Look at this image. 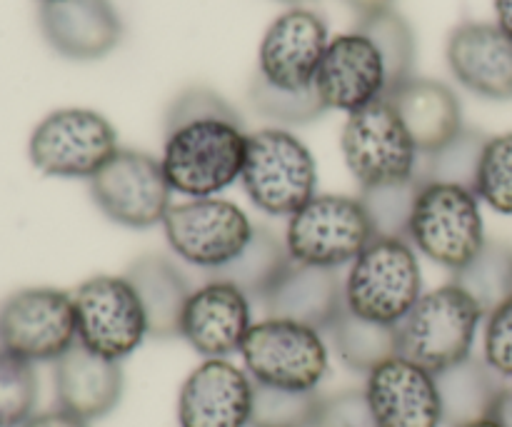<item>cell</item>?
<instances>
[{"mask_svg": "<svg viewBox=\"0 0 512 427\" xmlns=\"http://www.w3.org/2000/svg\"><path fill=\"white\" fill-rule=\"evenodd\" d=\"M78 343L73 293L23 288L0 305V350L25 363H55Z\"/></svg>", "mask_w": 512, "mask_h": 427, "instance_id": "obj_11", "label": "cell"}, {"mask_svg": "<svg viewBox=\"0 0 512 427\" xmlns=\"http://www.w3.org/2000/svg\"><path fill=\"white\" fill-rule=\"evenodd\" d=\"M40 3H45V0H40Z\"/></svg>", "mask_w": 512, "mask_h": 427, "instance_id": "obj_44", "label": "cell"}, {"mask_svg": "<svg viewBox=\"0 0 512 427\" xmlns=\"http://www.w3.org/2000/svg\"><path fill=\"white\" fill-rule=\"evenodd\" d=\"M485 145H488V135L475 128H463L443 148L420 155V180L423 183L460 185V188H468L475 193V180H478Z\"/></svg>", "mask_w": 512, "mask_h": 427, "instance_id": "obj_30", "label": "cell"}, {"mask_svg": "<svg viewBox=\"0 0 512 427\" xmlns=\"http://www.w3.org/2000/svg\"><path fill=\"white\" fill-rule=\"evenodd\" d=\"M485 323L483 310L455 283L423 293L408 318L398 325L400 355L430 373L450 368L473 355Z\"/></svg>", "mask_w": 512, "mask_h": 427, "instance_id": "obj_4", "label": "cell"}, {"mask_svg": "<svg viewBox=\"0 0 512 427\" xmlns=\"http://www.w3.org/2000/svg\"><path fill=\"white\" fill-rule=\"evenodd\" d=\"M423 180H403V183L378 185V188L360 190V203L370 220L375 238L408 240L410 220H413L415 203H418Z\"/></svg>", "mask_w": 512, "mask_h": 427, "instance_id": "obj_31", "label": "cell"}, {"mask_svg": "<svg viewBox=\"0 0 512 427\" xmlns=\"http://www.w3.org/2000/svg\"><path fill=\"white\" fill-rule=\"evenodd\" d=\"M123 275L138 293L150 338H180V323H183L185 305L193 295V288L178 263L158 253L143 255L130 263Z\"/></svg>", "mask_w": 512, "mask_h": 427, "instance_id": "obj_24", "label": "cell"}, {"mask_svg": "<svg viewBox=\"0 0 512 427\" xmlns=\"http://www.w3.org/2000/svg\"><path fill=\"white\" fill-rule=\"evenodd\" d=\"M448 65L458 83L488 100H512V38L498 23H460L448 38Z\"/></svg>", "mask_w": 512, "mask_h": 427, "instance_id": "obj_20", "label": "cell"}, {"mask_svg": "<svg viewBox=\"0 0 512 427\" xmlns=\"http://www.w3.org/2000/svg\"><path fill=\"white\" fill-rule=\"evenodd\" d=\"M475 195L498 215L512 218V133L488 138L475 180Z\"/></svg>", "mask_w": 512, "mask_h": 427, "instance_id": "obj_35", "label": "cell"}, {"mask_svg": "<svg viewBox=\"0 0 512 427\" xmlns=\"http://www.w3.org/2000/svg\"><path fill=\"white\" fill-rule=\"evenodd\" d=\"M320 403L323 395L318 390H283L255 383L250 427H315Z\"/></svg>", "mask_w": 512, "mask_h": 427, "instance_id": "obj_32", "label": "cell"}, {"mask_svg": "<svg viewBox=\"0 0 512 427\" xmlns=\"http://www.w3.org/2000/svg\"><path fill=\"white\" fill-rule=\"evenodd\" d=\"M160 228L175 258L208 275L233 263L255 233L248 213L218 195L173 203Z\"/></svg>", "mask_w": 512, "mask_h": 427, "instance_id": "obj_9", "label": "cell"}, {"mask_svg": "<svg viewBox=\"0 0 512 427\" xmlns=\"http://www.w3.org/2000/svg\"><path fill=\"white\" fill-rule=\"evenodd\" d=\"M375 240L360 198L318 193L288 218L285 245L293 263L340 270Z\"/></svg>", "mask_w": 512, "mask_h": 427, "instance_id": "obj_6", "label": "cell"}, {"mask_svg": "<svg viewBox=\"0 0 512 427\" xmlns=\"http://www.w3.org/2000/svg\"><path fill=\"white\" fill-rule=\"evenodd\" d=\"M315 427H375L365 390H343L323 398Z\"/></svg>", "mask_w": 512, "mask_h": 427, "instance_id": "obj_37", "label": "cell"}, {"mask_svg": "<svg viewBox=\"0 0 512 427\" xmlns=\"http://www.w3.org/2000/svg\"><path fill=\"white\" fill-rule=\"evenodd\" d=\"M290 263H293V258H290L285 238H280L278 233H273L265 225H255L253 238L248 240L243 253L233 263L225 265L223 270L208 275V278L228 280L235 288L243 290L250 300L263 303L265 295L283 278Z\"/></svg>", "mask_w": 512, "mask_h": 427, "instance_id": "obj_27", "label": "cell"}, {"mask_svg": "<svg viewBox=\"0 0 512 427\" xmlns=\"http://www.w3.org/2000/svg\"><path fill=\"white\" fill-rule=\"evenodd\" d=\"M248 148L243 118L220 93L190 85L170 103L163 130V163L173 193L215 198L240 180Z\"/></svg>", "mask_w": 512, "mask_h": 427, "instance_id": "obj_1", "label": "cell"}, {"mask_svg": "<svg viewBox=\"0 0 512 427\" xmlns=\"http://www.w3.org/2000/svg\"><path fill=\"white\" fill-rule=\"evenodd\" d=\"M260 305L268 318L290 320L328 333L335 318L345 310V278H340L338 270L290 263Z\"/></svg>", "mask_w": 512, "mask_h": 427, "instance_id": "obj_22", "label": "cell"}, {"mask_svg": "<svg viewBox=\"0 0 512 427\" xmlns=\"http://www.w3.org/2000/svg\"><path fill=\"white\" fill-rule=\"evenodd\" d=\"M355 30L368 35L378 53L383 55L385 73H388V93L400 83L413 78L415 58H418V43L408 20L398 10H383V13L358 18ZM385 93V95H388Z\"/></svg>", "mask_w": 512, "mask_h": 427, "instance_id": "obj_29", "label": "cell"}, {"mask_svg": "<svg viewBox=\"0 0 512 427\" xmlns=\"http://www.w3.org/2000/svg\"><path fill=\"white\" fill-rule=\"evenodd\" d=\"M490 418H493L500 427H512V383H505L503 393H500Z\"/></svg>", "mask_w": 512, "mask_h": 427, "instance_id": "obj_39", "label": "cell"}, {"mask_svg": "<svg viewBox=\"0 0 512 427\" xmlns=\"http://www.w3.org/2000/svg\"><path fill=\"white\" fill-rule=\"evenodd\" d=\"M495 18L498 28L512 38V0H495Z\"/></svg>", "mask_w": 512, "mask_h": 427, "instance_id": "obj_41", "label": "cell"}, {"mask_svg": "<svg viewBox=\"0 0 512 427\" xmlns=\"http://www.w3.org/2000/svg\"><path fill=\"white\" fill-rule=\"evenodd\" d=\"M88 183L100 213L123 228L148 230L163 225L173 208V188L163 163L140 150L120 148Z\"/></svg>", "mask_w": 512, "mask_h": 427, "instance_id": "obj_13", "label": "cell"}, {"mask_svg": "<svg viewBox=\"0 0 512 427\" xmlns=\"http://www.w3.org/2000/svg\"><path fill=\"white\" fill-rule=\"evenodd\" d=\"M375 427H443L435 373L413 360H388L365 383Z\"/></svg>", "mask_w": 512, "mask_h": 427, "instance_id": "obj_18", "label": "cell"}, {"mask_svg": "<svg viewBox=\"0 0 512 427\" xmlns=\"http://www.w3.org/2000/svg\"><path fill=\"white\" fill-rule=\"evenodd\" d=\"M253 300L220 278H208L185 305L180 338L205 360H228L253 330Z\"/></svg>", "mask_w": 512, "mask_h": 427, "instance_id": "obj_15", "label": "cell"}, {"mask_svg": "<svg viewBox=\"0 0 512 427\" xmlns=\"http://www.w3.org/2000/svg\"><path fill=\"white\" fill-rule=\"evenodd\" d=\"M38 23L45 43L68 60L105 58L123 38L113 0H45Z\"/></svg>", "mask_w": 512, "mask_h": 427, "instance_id": "obj_19", "label": "cell"}, {"mask_svg": "<svg viewBox=\"0 0 512 427\" xmlns=\"http://www.w3.org/2000/svg\"><path fill=\"white\" fill-rule=\"evenodd\" d=\"M408 243L440 268L458 273L488 243L483 203L460 185L423 183L410 220Z\"/></svg>", "mask_w": 512, "mask_h": 427, "instance_id": "obj_5", "label": "cell"}, {"mask_svg": "<svg viewBox=\"0 0 512 427\" xmlns=\"http://www.w3.org/2000/svg\"><path fill=\"white\" fill-rule=\"evenodd\" d=\"M240 185L260 213L290 218L318 195V163L285 128L255 130L248 133Z\"/></svg>", "mask_w": 512, "mask_h": 427, "instance_id": "obj_2", "label": "cell"}, {"mask_svg": "<svg viewBox=\"0 0 512 427\" xmlns=\"http://www.w3.org/2000/svg\"><path fill=\"white\" fill-rule=\"evenodd\" d=\"M78 343L100 358L123 363L148 335L143 305L125 275H95L73 290Z\"/></svg>", "mask_w": 512, "mask_h": 427, "instance_id": "obj_12", "label": "cell"}, {"mask_svg": "<svg viewBox=\"0 0 512 427\" xmlns=\"http://www.w3.org/2000/svg\"><path fill=\"white\" fill-rule=\"evenodd\" d=\"M420 298L423 270L408 240L375 238L345 275V308L373 323L398 328Z\"/></svg>", "mask_w": 512, "mask_h": 427, "instance_id": "obj_3", "label": "cell"}, {"mask_svg": "<svg viewBox=\"0 0 512 427\" xmlns=\"http://www.w3.org/2000/svg\"><path fill=\"white\" fill-rule=\"evenodd\" d=\"M328 338L340 363L353 373L370 375L375 368L400 355L398 328L358 318L348 308L330 325Z\"/></svg>", "mask_w": 512, "mask_h": 427, "instance_id": "obj_26", "label": "cell"}, {"mask_svg": "<svg viewBox=\"0 0 512 427\" xmlns=\"http://www.w3.org/2000/svg\"><path fill=\"white\" fill-rule=\"evenodd\" d=\"M38 405V375L33 363L0 350V427H23Z\"/></svg>", "mask_w": 512, "mask_h": 427, "instance_id": "obj_34", "label": "cell"}, {"mask_svg": "<svg viewBox=\"0 0 512 427\" xmlns=\"http://www.w3.org/2000/svg\"><path fill=\"white\" fill-rule=\"evenodd\" d=\"M450 283L463 288L488 318L498 305L512 298V248L500 240H488Z\"/></svg>", "mask_w": 512, "mask_h": 427, "instance_id": "obj_28", "label": "cell"}, {"mask_svg": "<svg viewBox=\"0 0 512 427\" xmlns=\"http://www.w3.org/2000/svg\"><path fill=\"white\" fill-rule=\"evenodd\" d=\"M53 385L60 410L85 423H95L108 418L123 398V365L75 343L63 358L55 360Z\"/></svg>", "mask_w": 512, "mask_h": 427, "instance_id": "obj_21", "label": "cell"}, {"mask_svg": "<svg viewBox=\"0 0 512 427\" xmlns=\"http://www.w3.org/2000/svg\"><path fill=\"white\" fill-rule=\"evenodd\" d=\"M255 383L230 360H203L178 393L180 427H250Z\"/></svg>", "mask_w": 512, "mask_h": 427, "instance_id": "obj_17", "label": "cell"}, {"mask_svg": "<svg viewBox=\"0 0 512 427\" xmlns=\"http://www.w3.org/2000/svg\"><path fill=\"white\" fill-rule=\"evenodd\" d=\"M395 0H345L350 10L358 13V18H365V15H375V13H383V10L393 8Z\"/></svg>", "mask_w": 512, "mask_h": 427, "instance_id": "obj_40", "label": "cell"}, {"mask_svg": "<svg viewBox=\"0 0 512 427\" xmlns=\"http://www.w3.org/2000/svg\"><path fill=\"white\" fill-rule=\"evenodd\" d=\"M248 98L250 105L263 118L275 120L280 125H308L315 123L320 115L328 113V108L323 105V100H320L315 88L305 90V93H288V90H280L275 85H270L258 73L250 80Z\"/></svg>", "mask_w": 512, "mask_h": 427, "instance_id": "obj_33", "label": "cell"}, {"mask_svg": "<svg viewBox=\"0 0 512 427\" xmlns=\"http://www.w3.org/2000/svg\"><path fill=\"white\" fill-rule=\"evenodd\" d=\"M280 3H288V5H295V8H298L300 3H308V0H280Z\"/></svg>", "mask_w": 512, "mask_h": 427, "instance_id": "obj_43", "label": "cell"}, {"mask_svg": "<svg viewBox=\"0 0 512 427\" xmlns=\"http://www.w3.org/2000/svg\"><path fill=\"white\" fill-rule=\"evenodd\" d=\"M118 150V133L105 115L88 108H60L35 125L28 158L48 178L93 180Z\"/></svg>", "mask_w": 512, "mask_h": 427, "instance_id": "obj_7", "label": "cell"}, {"mask_svg": "<svg viewBox=\"0 0 512 427\" xmlns=\"http://www.w3.org/2000/svg\"><path fill=\"white\" fill-rule=\"evenodd\" d=\"M23 427H90V423L65 413V410L55 408V410H45V413H35Z\"/></svg>", "mask_w": 512, "mask_h": 427, "instance_id": "obj_38", "label": "cell"}, {"mask_svg": "<svg viewBox=\"0 0 512 427\" xmlns=\"http://www.w3.org/2000/svg\"><path fill=\"white\" fill-rule=\"evenodd\" d=\"M315 90L325 108L348 115L385 98L388 73L373 40L355 28L330 40L315 75Z\"/></svg>", "mask_w": 512, "mask_h": 427, "instance_id": "obj_16", "label": "cell"}, {"mask_svg": "<svg viewBox=\"0 0 512 427\" xmlns=\"http://www.w3.org/2000/svg\"><path fill=\"white\" fill-rule=\"evenodd\" d=\"M240 358L255 383L283 390H318L330 368L323 333L280 318L255 323Z\"/></svg>", "mask_w": 512, "mask_h": 427, "instance_id": "obj_10", "label": "cell"}, {"mask_svg": "<svg viewBox=\"0 0 512 427\" xmlns=\"http://www.w3.org/2000/svg\"><path fill=\"white\" fill-rule=\"evenodd\" d=\"M443 425L460 427L478 423L493 415L495 403L505 388V380L483 358L468 355L460 363L435 373Z\"/></svg>", "mask_w": 512, "mask_h": 427, "instance_id": "obj_25", "label": "cell"}, {"mask_svg": "<svg viewBox=\"0 0 512 427\" xmlns=\"http://www.w3.org/2000/svg\"><path fill=\"white\" fill-rule=\"evenodd\" d=\"M460 427H500L495 423L493 418H485V420H478V423H468V425H460Z\"/></svg>", "mask_w": 512, "mask_h": 427, "instance_id": "obj_42", "label": "cell"}, {"mask_svg": "<svg viewBox=\"0 0 512 427\" xmlns=\"http://www.w3.org/2000/svg\"><path fill=\"white\" fill-rule=\"evenodd\" d=\"M483 360L500 378L512 383V298L485 318Z\"/></svg>", "mask_w": 512, "mask_h": 427, "instance_id": "obj_36", "label": "cell"}, {"mask_svg": "<svg viewBox=\"0 0 512 427\" xmlns=\"http://www.w3.org/2000/svg\"><path fill=\"white\" fill-rule=\"evenodd\" d=\"M328 43V25L315 10H285L265 30L255 73L288 93L313 90Z\"/></svg>", "mask_w": 512, "mask_h": 427, "instance_id": "obj_14", "label": "cell"}, {"mask_svg": "<svg viewBox=\"0 0 512 427\" xmlns=\"http://www.w3.org/2000/svg\"><path fill=\"white\" fill-rule=\"evenodd\" d=\"M340 150L360 190L420 178V150L385 98L348 115Z\"/></svg>", "mask_w": 512, "mask_h": 427, "instance_id": "obj_8", "label": "cell"}, {"mask_svg": "<svg viewBox=\"0 0 512 427\" xmlns=\"http://www.w3.org/2000/svg\"><path fill=\"white\" fill-rule=\"evenodd\" d=\"M405 130L413 138L420 155L443 148L455 138L463 125L460 98L450 85L433 78H410L385 95Z\"/></svg>", "mask_w": 512, "mask_h": 427, "instance_id": "obj_23", "label": "cell"}]
</instances>
